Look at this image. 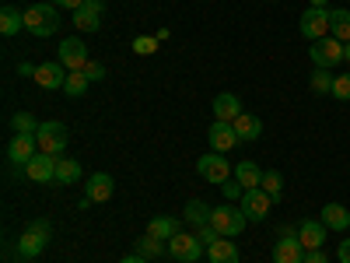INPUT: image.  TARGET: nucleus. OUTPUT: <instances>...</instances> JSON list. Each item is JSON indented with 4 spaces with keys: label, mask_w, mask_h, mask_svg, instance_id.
Wrapping results in <instances>:
<instances>
[{
    "label": "nucleus",
    "mask_w": 350,
    "mask_h": 263,
    "mask_svg": "<svg viewBox=\"0 0 350 263\" xmlns=\"http://www.w3.org/2000/svg\"><path fill=\"white\" fill-rule=\"evenodd\" d=\"M179 218H168V214H158V218H151V225H148V236H154V239H161V242H168L172 236H179Z\"/></svg>",
    "instance_id": "5701e85b"
},
{
    "label": "nucleus",
    "mask_w": 350,
    "mask_h": 263,
    "mask_svg": "<svg viewBox=\"0 0 350 263\" xmlns=\"http://www.w3.org/2000/svg\"><path fill=\"white\" fill-rule=\"evenodd\" d=\"M18 74H25V77H36V67L28 64V60H21V64H18Z\"/></svg>",
    "instance_id": "79ce46f5"
},
{
    "label": "nucleus",
    "mask_w": 350,
    "mask_h": 263,
    "mask_svg": "<svg viewBox=\"0 0 350 263\" xmlns=\"http://www.w3.org/2000/svg\"><path fill=\"white\" fill-rule=\"evenodd\" d=\"M56 60H60L67 71H84V64L92 60V56H88V46L77 36H70V39L60 42V56H56Z\"/></svg>",
    "instance_id": "9b49d317"
},
{
    "label": "nucleus",
    "mask_w": 350,
    "mask_h": 263,
    "mask_svg": "<svg viewBox=\"0 0 350 263\" xmlns=\"http://www.w3.org/2000/svg\"><path fill=\"white\" fill-rule=\"evenodd\" d=\"M221 193H224L228 200H242V193H245V190H242V186L235 183V175H231L228 183H221Z\"/></svg>",
    "instance_id": "4c0bfd02"
},
{
    "label": "nucleus",
    "mask_w": 350,
    "mask_h": 263,
    "mask_svg": "<svg viewBox=\"0 0 350 263\" xmlns=\"http://www.w3.org/2000/svg\"><path fill=\"white\" fill-rule=\"evenodd\" d=\"M235 183L242 186V190H259V183H262V168L256 165V162H235Z\"/></svg>",
    "instance_id": "412c9836"
},
{
    "label": "nucleus",
    "mask_w": 350,
    "mask_h": 263,
    "mask_svg": "<svg viewBox=\"0 0 350 263\" xmlns=\"http://www.w3.org/2000/svg\"><path fill=\"white\" fill-rule=\"evenodd\" d=\"M21 172H25V179H32V183H56V158L39 151Z\"/></svg>",
    "instance_id": "4468645a"
},
{
    "label": "nucleus",
    "mask_w": 350,
    "mask_h": 263,
    "mask_svg": "<svg viewBox=\"0 0 350 263\" xmlns=\"http://www.w3.org/2000/svg\"><path fill=\"white\" fill-rule=\"evenodd\" d=\"M11 130L14 134H36L39 130V120H36L32 112H14L11 116Z\"/></svg>",
    "instance_id": "473e14b6"
},
{
    "label": "nucleus",
    "mask_w": 350,
    "mask_h": 263,
    "mask_svg": "<svg viewBox=\"0 0 350 263\" xmlns=\"http://www.w3.org/2000/svg\"><path fill=\"white\" fill-rule=\"evenodd\" d=\"M319 218H323V225H326L329 231H347V228H350V211L343 208V203H336V200H329Z\"/></svg>",
    "instance_id": "aec40b11"
},
{
    "label": "nucleus",
    "mask_w": 350,
    "mask_h": 263,
    "mask_svg": "<svg viewBox=\"0 0 350 263\" xmlns=\"http://www.w3.org/2000/svg\"><path fill=\"white\" fill-rule=\"evenodd\" d=\"M211 203H203V200H189L186 203V211H183V218L193 225V228H203V225H211Z\"/></svg>",
    "instance_id": "a878e982"
},
{
    "label": "nucleus",
    "mask_w": 350,
    "mask_h": 263,
    "mask_svg": "<svg viewBox=\"0 0 350 263\" xmlns=\"http://www.w3.org/2000/svg\"><path fill=\"white\" fill-rule=\"evenodd\" d=\"M102 14H105V4H102V0H84V4L74 11V25H77V32H98Z\"/></svg>",
    "instance_id": "f8f14e48"
},
{
    "label": "nucleus",
    "mask_w": 350,
    "mask_h": 263,
    "mask_svg": "<svg viewBox=\"0 0 350 263\" xmlns=\"http://www.w3.org/2000/svg\"><path fill=\"white\" fill-rule=\"evenodd\" d=\"M343 60H347V64H350V42H347V46H343Z\"/></svg>",
    "instance_id": "a18cd8bd"
},
{
    "label": "nucleus",
    "mask_w": 350,
    "mask_h": 263,
    "mask_svg": "<svg viewBox=\"0 0 350 263\" xmlns=\"http://www.w3.org/2000/svg\"><path fill=\"white\" fill-rule=\"evenodd\" d=\"M84 77H88V81H105V64L88 60V64H84Z\"/></svg>",
    "instance_id": "c9c22d12"
},
{
    "label": "nucleus",
    "mask_w": 350,
    "mask_h": 263,
    "mask_svg": "<svg viewBox=\"0 0 350 263\" xmlns=\"http://www.w3.org/2000/svg\"><path fill=\"white\" fill-rule=\"evenodd\" d=\"M60 28V8L56 4H32L25 11V32L36 39H49Z\"/></svg>",
    "instance_id": "f03ea898"
},
{
    "label": "nucleus",
    "mask_w": 350,
    "mask_h": 263,
    "mask_svg": "<svg viewBox=\"0 0 350 263\" xmlns=\"http://www.w3.org/2000/svg\"><path fill=\"white\" fill-rule=\"evenodd\" d=\"M39 155V140H36V134H14L11 140H8V158L14 162V165H28Z\"/></svg>",
    "instance_id": "9d476101"
},
{
    "label": "nucleus",
    "mask_w": 350,
    "mask_h": 263,
    "mask_svg": "<svg viewBox=\"0 0 350 263\" xmlns=\"http://www.w3.org/2000/svg\"><path fill=\"white\" fill-rule=\"evenodd\" d=\"M270 208H273V197L267 190H245L242 193V211H245L249 221H267Z\"/></svg>",
    "instance_id": "1a4fd4ad"
},
{
    "label": "nucleus",
    "mask_w": 350,
    "mask_h": 263,
    "mask_svg": "<svg viewBox=\"0 0 350 263\" xmlns=\"http://www.w3.org/2000/svg\"><path fill=\"white\" fill-rule=\"evenodd\" d=\"M273 263H305V246L298 242V236L277 239V246H273Z\"/></svg>",
    "instance_id": "a211bd4d"
},
{
    "label": "nucleus",
    "mask_w": 350,
    "mask_h": 263,
    "mask_svg": "<svg viewBox=\"0 0 350 263\" xmlns=\"http://www.w3.org/2000/svg\"><path fill=\"white\" fill-rule=\"evenodd\" d=\"M326 225H323V218H308V221H301V228H298V242L305 246V253L308 249H323L326 246Z\"/></svg>",
    "instance_id": "dca6fc26"
},
{
    "label": "nucleus",
    "mask_w": 350,
    "mask_h": 263,
    "mask_svg": "<svg viewBox=\"0 0 350 263\" xmlns=\"http://www.w3.org/2000/svg\"><path fill=\"white\" fill-rule=\"evenodd\" d=\"M298 28H301V36H305L308 42L326 39V36H329V8H308V11L301 14Z\"/></svg>",
    "instance_id": "6e6552de"
},
{
    "label": "nucleus",
    "mask_w": 350,
    "mask_h": 263,
    "mask_svg": "<svg viewBox=\"0 0 350 263\" xmlns=\"http://www.w3.org/2000/svg\"><path fill=\"white\" fill-rule=\"evenodd\" d=\"M53 4H56V8H67V11H77L84 0H53Z\"/></svg>",
    "instance_id": "a19ab883"
},
{
    "label": "nucleus",
    "mask_w": 350,
    "mask_h": 263,
    "mask_svg": "<svg viewBox=\"0 0 350 263\" xmlns=\"http://www.w3.org/2000/svg\"><path fill=\"white\" fill-rule=\"evenodd\" d=\"M329 4V0H312V8H326Z\"/></svg>",
    "instance_id": "c03bdc74"
},
{
    "label": "nucleus",
    "mask_w": 350,
    "mask_h": 263,
    "mask_svg": "<svg viewBox=\"0 0 350 263\" xmlns=\"http://www.w3.org/2000/svg\"><path fill=\"white\" fill-rule=\"evenodd\" d=\"M120 263H148V256H140V253H130V256H123Z\"/></svg>",
    "instance_id": "37998d69"
},
{
    "label": "nucleus",
    "mask_w": 350,
    "mask_h": 263,
    "mask_svg": "<svg viewBox=\"0 0 350 263\" xmlns=\"http://www.w3.org/2000/svg\"><path fill=\"white\" fill-rule=\"evenodd\" d=\"M67 74L60 60H53V64H39L36 67V84L46 88V92H64V84H67Z\"/></svg>",
    "instance_id": "ddd939ff"
},
{
    "label": "nucleus",
    "mask_w": 350,
    "mask_h": 263,
    "mask_svg": "<svg viewBox=\"0 0 350 263\" xmlns=\"http://www.w3.org/2000/svg\"><path fill=\"white\" fill-rule=\"evenodd\" d=\"M158 46H161L158 36H137L133 39V53L137 56H151V53H158Z\"/></svg>",
    "instance_id": "72a5a7b5"
},
{
    "label": "nucleus",
    "mask_w": 350,
    "mask_h": 263,
    "mask_svg": "<svg viewBox=\"0 0 350 263\" xmlns=\"http://www.w3.org/2000/svg\"><path fill=\"white\" fill-rule=\"evenodd\" d=\"M329 36L333 39H340L343 46L350 42V11H329Z\"/></svg>",
    "instance_id": "bb28decb"
},
{
    "label": "nucleus",
    "mask_w": 350,
    "mask_h": 263,
    "mask_svg": "<svg viewBox=\"0 0 350 263\" xmlns=\"http://www.w3.org/2000/svg\"><path fill=\"white\" fill-rule=\"evenodd\" d=\"M305 263H329V260H326L323 249H308V253H305Z\"/></svg>",
    "instance_id": "ea45409f"
},
{
    "label": "nucleus",
    "mask_w": 350,
    "mask_h": 263,
    "mask_svg": "<svg viewBox=\"0 0 350 263\" xmlns=\"http://www.w3.org/2000/svg\"><path fill=\"white\" fill-rule=\"evenodd\" d=\"M242 112H245V109H242L239 95H231V92H221V95L214 99V120H221V123H235Z\"/></svg>",
    "instance_id": "f3484780"
},
{
    "label": "nucleus",
    "mask_w": 350,
    "mask_h": 263,
    "mask_svg": "<svg viewBox=\"0 0 350 263\" xmlns=\"http://www.w3.org/2000/svg\"><path fill=\"white\" fill-rule=\"evenodd\" d=\"M207 260H211V263H242L239 246L231 242V239H217L214 246H207Z\"/></svg>",
    "instance_id": "4be33fe9"
},
{
    "label": "nucleus",
    "mask_w": 350,
    "mask_h": 263,
    "mask_svg": "<svg viewBox=\"0 0 350 263\" xmlns=\"http://www.w3.org/2000/svg\"><path fill=\"white\" fill-rule=\"evenodd\" d=\"M196 172H200L207 183L221 186V183H228V179H231V172H235V165H231V162H228L221 151H211V155L196 158Z\"/></svg>",
    "instance_id": "39448f33"
},
{
    "label": "nucleus",
    "mask_w": 350,
    "mask_h": 263,
    "mask_svg": "<svg viewBox=\"0 0 350 263\" xmlns=\"http://www.w3.org/2000/svg\"><path fill=\"white\" fill-rule=\"evenodd\" d=\"M308 56H312V64H315V67L333 71L336 64H343V42H340V39H333V36L315 39V42H312V49H308Z\"/></svg>",
    "instance_id": "423d86ee"
},
{
    "label": "nucleus",
    "mask_w": 350,
    "mask_h": 263,
    "mask_svg": "<svg viewBox=\"0 0 350 263\" xmlns=\"http://www.w3.org/2000/svg\"><path fill=\"white\" fill-rule=\"evenodd\" d=\"M336 260H340V263H350V239H343V242L336 246Z\"/></svg>",
    "instance_id": "58836bf2"
},
{
    "label": "nucleus",
    "mask_w": 350,
    "mask_h": 263,
    "mask_svg": "<svg viewBox=\"0 0 350 263\" xmlns=\"http://www.w3.org/2000/svg\"><path fill=\"white\" fill-rule=\"evenodd\" d=\"M133 253H140V256H148V260H154V256L168 253V242H161V239H154V236H144V239H137Z\"/></svg>",
    "instance_id": "c756f323"
},
{
    "label": "nucleus",
    "mask_w": 350,
    "mask_h": 263,
    "mask_svg": "<svg viewBox=\"0 0 350 263\" xmlns=\"http://www.w3.org/2000/svg\"><path fill=\"white\" fill-rule=\"evenodd\" d=\"M245 211L242 208H231V203H221V208H214L211 211V225L217 228V236L221 239H235L239 231L245 228Z\"/></svg>",
    "instance_id": "20e7f679"
},
{
    "label": "nucleus",
    "mask_w": 350,
    "mask_h": 263,
    "mask_svg": "<svg viewBox=\"0 0 350 263\" xmlns=\"http://www.w3.org/2000/svg\"><path fill=\"white\" fill-rule=\"evenodd\" d=\"M112 190H116L112 175H109V172H95L92 179H88V186H84V197L92 200V203H105V200L112 197Z\"/></svg>",
    "instance_id": "6ab92c4d"
},
{
    "label": "nucleus",
    "mask_w": 350,
    "mask_h": 263,
    "mask_svg": "<svg viewBox=\"0 0 350 263\" xmlns=\"http://www.w3.org/2000/svg\"><path fill=\"white\" fill-rule=\"evenodd\" d=\"M49 239H53V225L46 218H32V221H28V228L21 231V239H18V256L28 260V263L39 260L42 249L49 246Z\"/></svg>",
    "instance_id": "f257e3e1"
},
{
    "label": "nucleus",
    "mask_w": 350,
    "mask_h": 263,
    "mask_svg": "<svg viewBox=\"0 0 350 263\" xmlns=\"http://www.w3.org/2000/svg\"><path fill=\"white\" fill-rule=\"evenodd\" d=\"M231 127H235L239 140H245V144L249 140H259V134H262V120H259V116H252V112H242Z\"/></svg>",
    "instance_id": "b1692460"
},
{
    "label": "nucleus",
    "mask_w": 350,
    "mask_h": 263,
    "mask_svg": "<svg viewBox=\"0 0 350 263\" xmlns=\"http://www.w3.org/2000/svg\"><path fill=\"white\" fill-rule=\"evenodd\" d=\"M196 239H200L203 246H214L221 236H217V228H214V225H203V228H196Z\"/></svg>",
    "instance_id": "e433bc0d"
},
{
    "label": "nucleus",
    "mask_w": 350,
    "mask_h": 263,
    "mask_svg": "<svg viewBox=\"0 0 350 263\" xmlns=\"http://www.w3.org/2000/svg\"><path fill=\"white\" fill-rule=\"evenodd\" d=\"M77 179H81V162L67 158V155L56 158V183H60V186H74Z\"/></svg>",
    "instance_id": "393cba45"
},
{
    "label": "nucleus",
    "mask_w": 350,
    "mask_h": 263,
    "mask_svg": "<svg viewBox=\"0 0 350 263\" xmlns=\"http://www.w3.org/2000/svg\"><path fill=\"white\" fill-rule=\"evenodd\" d=\"M203 253H207V246H203L196 236H186V231H179V236L168 239V256L179 260V263H196Z\"/></svg>",
    "instance_id": "0eeeda50"
},
{
    "label": "nucleus",
    "mask_w": 350,
    "mask_h": 263,
    "mask_svg": "<svg viewBox=\"0 0 350 263\" xmlns=\"http://www.w3.org/2000/svg\"><path fill=\"white\" fill-rule=\"evenodd\" d=\"M36 140H39V151H42V155L60 158V155L67 151V140H70V134H67V127H64L60 120H46V123H39Z\"/></svg>",
    "instance_id": "7ed1b4c3"
},
{
    "label": "nucleus",
    "mask_w": 350,
    "mask_h": 263,
    "mask_svg": "<svg viewBox=\"0 0 350 263\" xmlns=\"http://www.w3.org/2000/svg\"><path fill=\"white\" fill-rule=\"evenodd\" d=\"M333 99L350 102V74H336V81H333Z\"/></svg>",
    "instance_id": "f704fd0d"
},
{
    "label": "nucleus",
    "mask_w": 350,
    "mask_h": 263,
    "mask_svg": "<svg viewBox=\"0 0 350 263\" xmlns=\"http://www.w3.org/2000/svg\"><path fill=\"white\" fill-rule=\"evenodd\" d=\"M259 190H267V193L273 197V203H277V200L284 197V175H280V172H273V168H270V172H262Z\"/></svg>",
    "instance_id": "2f4dec72"
},
{
    "label": "nucleus",
    "mask_w": 350,
    "mask_h": 263,
    "mask_svg": "<svg viewBox=\"0 0 350 263\" xmlns=\"http://www.w3.org/2000/svg\"><path fill=\"white\" fill-rule=\"evenodd\" d=\"M207 140H211V151H221V155H228L235 144H242L239 140V134H235V127L231 123H221V120H214V127L207 130Z\"/></svg>",
    "instance_id": "2eb2a0df"
},
{
    "label": "nucleus",
    "mask_w": 350,
    "mask_h": 263,
    "mask_svg": "<svg viewBox=\"0 0 350 263\" xmlns=\"http://www.w3.org/2000/svg\"><path fill=\"white\" fill-rule=\"evenodd\" d=\"M21 28H25V14H21L18 8H11V4H8L4 11H0V32H4V36L11 39V36H18V32H21Z\"/></svg>",
    "instance_id": "cd10ccee"
},
{
    "label": "nucleus",
    "mask_w": 350,
    "mask_h": 263,
    "mask_svg": "<svg viewBox=\"0 0 350 263\" xmlns=\"http://www.w3.org/2000/svg\"><path fill=\"white\" fill-rule=\"evenodd\" d=\"M333 81H336V74H329L326 67H315V74L308 77L315 95H333Z\"/></svg>",
    "instance_id": "c85d7f7f"
},
{
    "label": "nucleus",
    "mask_w": 350,
    "mask_h": 263,
    "mask_svg": "<svg viewBox=\"0 0 350 263\" xmlns=\"http://www.w3.org/2000/svg\"><path fill=\"white\" fill-rule=\"evenodd\" d=\"M88 88H92V81L84 77V71H70L67 74V84H64V95H70V99H81Z\"/></svg>",
    "instance_id": "7c9ffc66"
}]
</instances>
